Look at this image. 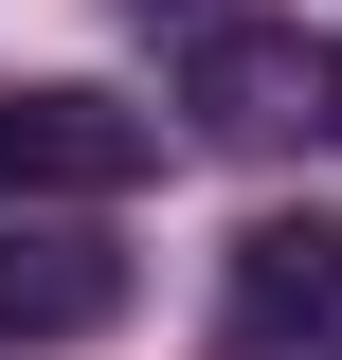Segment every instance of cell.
Returning <instances> with one entry per match:
<instances>
[{"label": "cell", "instance_id": "1", "mask_svg": "<svg viewBox=\"0 0 342 360\" xmlns=\"http://www.w3.org/2000/svg\"><path fill=\"white\" fill-rule=\"evenodd\" d=\"M163 162V127H144L127 90H0V198H127V180Z\"/></svg>", "mask_w": 342, "mask_h": 360}, {"label": "cell", "instance_id": "2", "mask_svg": "<svg viewBox=\"0 0 342 360\" xmlns=\"http://www.w3.org/2000/svg\"><path fill=\"white\" fill-rule=\"evenodd\" d=\"M234 342L253 360H342V217H253L234 234Z\"/></svg>", "mask_w": 342, "mask_h": 360}, {"label": "cell", "instance_id": "3", "mask_svg": "<svg viewBox=\"0 0 342 360\" xmlns=\"http://www.w3.org/2000/svg\"><path fill=\"white\" fill-rule=\"evenodd\" d=\"M127 324V252L72 217H0V342H90Z\"/></svg>", "mask_w": 342, "mask_h": 360}, {"label": "cell", "instance_id": "4", "mask_svg": "<svg viewBox=\"0 0 342 360\" xmlns=\"http://www.w3.org/2000/svg\"><path fill=\"white\" fill-rule=\"evenodd\" d=\"M180 108H198L216 144H270L289 108H324V54L270 37V18H198V54H180Z\"/></svg>", "mask_w": 342, "mask_h": 360}, {"label": "cell", "instance_id": "5", "mask_svg": "<svg viewBox=\"0 0 342 360\" xmlns=\"http://www.w3.org/2000/svg\"><path fill=\"white\" fill-rule=\"evenodd\" d=\"M324 127H342V54H324Z\"/></svg>", "mask_w": 342, "mask_h": 360}, {"label": "cell", "instance_id": "6", "mask_svg": "<svg viewBox=\"0 0 342 360\" xmlns=\"http://www.w3.org/2000/svg\"><path fill=\"white\" fill-rule=\"evenodd\" d=\"M144 18H163V0H144ZM180 18H216V0H180Z\"/></svg>", "mask_w": 342, "mask_h": 360}]
</instances>
